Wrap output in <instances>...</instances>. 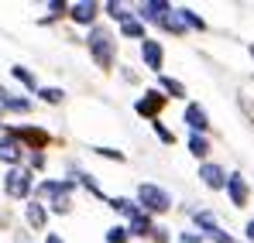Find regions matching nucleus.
<instances>
[{"mask_svg": "<svg viewBox=\"0 0 254 243\" xmlns=\"http://www.w3.org/2000/svg\"><path fill=\"white\" fill-rule=\"evenodd\" d=\"M121 31H124V38H144V28H141L137 21H127Z\"/></svg>", "mask_w": 254, "mask_h": 243, "instance_id": "412c9836", "label": "nucleus"}, {"mask_svg": "<svg viewBox=\"0 0 254 243\" xmlns=\"http://www.w3.org/2000/svg\"><path fill=\"white\" fill-rule=\"evenodd\" d=\"M45 243H62V237H59V233H48V240Z\"/></svg>", "mask_w": 254, "mask_h": 243, "instance_id": "bb28decb", "label": "nucleus"}, {"mask_svg": "<svg viewBox=\"0 0 254 243\" xmlns=\"http://www.w3.org/2000/svg\"><path fill=\"white\" fill-rule=\"evenodd\" d=\"M137 14L148 17V21H162V14H172V7H169V3H141Z\"/></svg>", "mask_w": 254, "mask_h": 243, "instance_id": "ddd939ff", "label": "nucleus"}, {"mask_svg": "<svg viewBox=\"0 0 254 243\" xmlns=\"http://www.w3.org/2000/svg\"><path fill=\"white\" fill-rule=\"evenodd\" d=\"M186 120H189L192 130H206V127H210L206 110H203V106H196V103H189V106H186Z\"/></svg>", "mask_w": 254, "mask_h": 243, "instance_id": "9b49d317", "label": "nucleus"}, {"mask_svg": "<svg viewBox=\"0 0 254 243\" xmlns=\"http://www.w3.org/2000/svg\"><path fill=\"white\" fill-rule=\"evenodd\" d=\"M48 10H52L48 17H62V14L69 10V3H59V0H55V3H48Z\"/></svg>", "mask_w": 254, "mask_h": 243, "instance_id": "b1692460", "label": "nucleus"}, {"mask_svg": "<svg viewBox=\"0 0 254 243\" xmlns=\"http://www.w3.org/2000/svg\"><path fill=\"white\" fill-rule=\"evenodd\" d=\"M0 110H10V113H28L31 110V99L10 93V89H0Z\"/></svg>", "mask_w": 254, "mask_h": 243, "instance_id": "423d86ee", "label": "nucleus"}, {"mask_svg": "<svg viewBox=\"0 0 254 243\" xmlns=\"http://www.w3.org/2000/svg\"><path fill=\"white\" fill-rule=\"evenodd\" d=\"M130 233H134V237H151V219H148V212H137V216L130 219Z\"/></svg>", "mask_w": 254, "mask_h": 243, "instance_id": "4468645a", "label": "nucleus"}, {"mask_svg": "<svg viewBox=\"0 0 254 243\" xmlns=\"http://www.w3.org/2000/svg\"><path fill=\"white\" fill-rule=\"evenodd\" d=\"M86 41H89V51H93L96 65H100V69H110V65H114V48H117L114 35H110L107 28H93Z\"/></svg>", "mask_w": 254, "mask_h": 243, "instance_id": "f257e3e1", "label": "nucleus"}, {"mask_svg": "<svg viewBox=\"0 0 254 243\" xmlns=\"http://www.w3.org/2000/svg\"><path fill=\"white\" fill-rule=\"evenodd\" d=\"M227 192H230V202L237 205H248V182L241 175H227Z\"/></svg>", "mask_w": 254, "mask_h": 243, "instance_id": "6e6552de", "label": "nucleus"}, {"mask_svg": "<svg viewBox=\"0 0 254 243\" xmlns=\"http://www.w3.org/2000/svg\"><path fill=\"white\" fill-rule=\"evenodd\" d=\"M21 154H24V147H21V141L17 137H0V161L3 164H14L17 168V161H21Z\"/></svg>", "mask_w": 254, "mask_h": 243, "instance_id": "20e7f679", "label": "nucleus"}, {"mask_svg": "<svg viewBox=\"0 0 254 243\" xmlns=\"http://www.w3.org/2000/svg\"><path fill=\"white\" fill-rule=\"evenodd\" d=\"M141 58H144V65L151 69V72H162V45L158 41H151V38H144V45H141Z\"/></svg>", "mask_w": 254, "mask_h": 243, "instance_id": "39448f33", "label": "nucleus"}, {"mask_svg": "<svg viewBox=\"0 0 254 243\" xmlns=\"http://www.w3.org/2000/svg\"><path fill=\"white\" fill-rule=\"evenodd\" d=\"M10 76H14L17 82H24L28 89H35V86H38V82H35V76H31V72H28L24 65H14V69H10Z\"/></svg>", "mask_w": 254, "mask_h": 243, "instance_id": "f3484780", "label": "nucleus"}, {"mask_svg": "<svg viewBox=\"0 0 254 243\" xmlns=\"http://www.w3.org/2000/svg\"><path fill=\"white\" fill-rule=\"evenodd\" d=\"M38 96H42L45 103H52V106L65 99V93H62V89H55V86H45V89H42V93H38Z\"/></svg>", "mask_w": 254, "mask_h": 243, "instance_id": "a211bd4d", "label": "nucleus"}, {"mask_svg": "<svg viewBox=\"0 0 254 243\" xmlns=\"http://www.w3.org/2000/svg\"><path fill=\"white\" fill-rule=\"evenodd\" d=\"M31 171L28 168H10L7 175H3V192L10 195V199H24L28 192H31Z\"/></svg>", "mask_w": 254, "mask_h": 243, "instance_id": "7ed1b4c3", "label": "nucleus"}, {"mask_svg": "<svg viewBox=\"0 0 254 243\" xmlns=\"http://www.w3.org/2000/svg\"><path fill=\"white\" fill-rule=\"evenodd\" d=\"M155 130H158V137H162V141H165V144H175V134H172L169 127H162V123L155 120Z\"/></svg>", "mask_w": 254, "mask_h": 243, "instance_id": "5701e85b", "label": "nucleus"}, {"mask_svg": "<svg viewBox=\"0 0 254 243\" xmlns=\"http://www.w3.org/2000/svg\"><path fill=\"white\" fill-rule=\"evenodd\" d=\"M162 28H165V31H172V35H182V31H186V24H182L179 10H172V17H162Z\"/></svg>", "mask_w": 254, "mask_h": 243, "instance_id": "dca6fc26", "label": "nucleus"}, {"mask_svg": "<svg viewBox=\"0 0 254 243\" xmlns=\"http://www.w3.org/2000/svg\"><path fill=\"white\" fill-rule=\"evenodd\" d=\"M151 240H155V243H169V230H162V226L151 230Z\"/></svg>", "mask_w": 254, "mask_h": 243, "instance_id": "a878e982", "label": "nucleus"}, {"mask_svg": "<svg viewBox=\"0 0 254 243\" xmlns=\"http://www.w3.org/2000/svg\"><path fill=\"white\" fill-rule=\"evenodd\" d=\"M137 202L148 212H165V209H172V195L165 189H158V185H141L137 189Z\"/></svg>", "mask_w": 254, "mask_h": 243, "instance_id": "f03ea898", "label": "nucleus"}, {"mask_svg": "<svg viewBox=\"0 0 254 243\" xmlns=\"http://www.w3.org/2000/svg\"><path fill=\"white\" fill-rule=\"evenodd\" d=\"M162 86H165V93H172V96H186V86H182V82H175V79H169V76L162 79Z\"/></svg>", "mask_w": 254, "mask_h": 243, "instance_id": "4be33fe9", "label": "nucleus"}, {"mask_svg": "<svg viewBox=\"0 0 254 243\" xmlns=\"http://www.w3.org/2000/svg\"><path fill=\"white\" fill-rule=\"evenodd\" d=\"M248 240H254V219L248 223Z\"/></svg>", "mask_w": 254, "mask_h": 243, "instance_id": "cd10ccee", "label": "nucleus"}, {"mask_svg": "<svg viewBox=\"0 0 254 243\" xmlns=\"http://www.w3.org/2000/svg\"><path fill=\"white\" fill-rule=\"evenodd\" d=\"M162 106H165L162 93H144V99H137V113H144V117H155Z\"/></svg>", "mask_w": 254, "mask_h": 243, "instance_id": "1a4fd4ad", "label": "nucleus"}, {"mask_svg": "<svg viewBox=\"0 0 254 243\" xmlns=\"http://www.w3.org/2000/svg\"><path fill=\"white\" fill-rule=\"evenodd\" d=\"M96 3H72L69 7V17L76 21V24H93V17H96Z\"/></svg>", "mask_w": 254, "mask_h": 243, "instance_id": "9d476101", "label": "nucleus"}, {"mask_svg": "<svg viewBox=\"0 0 254 243\" xmlns=\"http://www.w3.org/2000/svg\"><path fill=\"white\" fill-rule=\"evenodd\" d=\"M199 178H203L206 189H227V171L220 164H203L199 168Z\"/></svg>", "mask_w": 254, "mask_h": 243, "instance_id": "0eeeda50", "label": "nucleus"}, {"mask_svg": "<svg viewBox=\"0 0 254 243\" xmlns=\"http://www.w3.org/2000/svg\"><path fill=\"white\" fill-rule=\"evenodd\" d=\"M189 151H192L196 158H203V154H210V141L199 137V134H192V137H189Z\"/></svg>", "mask_w": 254, "mask_h": 243, "instance_id": "2eb2a0df", "label": "nucleus"}, {"mask_svg": "<svg viewBox=\"0 0 254 243\" xmlns=\"http://www.w3.org/2000/svg\"><path fill=\"white\" fill-rule=\"evenodd\" d=\"M107 10H110V17H114V21H130V14H127V7L124 3H107Z\"/></svg>", "mask_w": 254, "mask_h": 243, "instance_id": "aec40b11", "label": "nucleus"}, {"mask_svg": "<svg viewBox=\"0 0 254 243\" xmlns=\"http://www.w3.org/2000/svg\"><path fill=\"white\" fill-rule=\"evenodd\" d=\"M96 154H103V158H117V161H124V154L121 151H114V147H93Z\"/></svg>", "mask_w": 254, "mask_h": 243, "instance_id": "393cba45", "label": "nucleus"}, {"mask_svg": "<svg viewBox=\"0 0 254 243\" xmlns=\"http://www.w3.org/2000/svg\"><path fill=\"white\" fill-rule=\"evenodd\" d=\"M127 233L130 230H124V226H110L107 230V243H127Z\"/></svg>", "mask_w": 254, "mask_h": 243, "instance_id": "6ab92c4d", "label": "nucleus"}, {"mask_svg": "<svg viewBox=\"0 0 254 243\" xmlns=\"http://www.w3.org/2000/svg\"><path fill=\"white\" fill-rule=\"evenodd\" d=\"M24 216H28V223H31L35 230H42L45 223H48V212H45V205H42V202H28Z\"/></svg>", "mask_w": 254, "mask_h": 243, "instance_id": "f8f14e48", "label": "nucleus"}]
</instances>
